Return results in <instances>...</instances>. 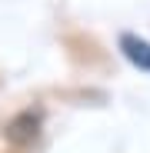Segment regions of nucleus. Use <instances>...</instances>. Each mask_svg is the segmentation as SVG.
<instances>
[{
  "label": "nucleus",
  "instance_id": "obj_2",
  "mask_svg": "<svg viewBox=\"0 0 150 153\" xmlns=\"http://www.w3.org/2000/svg\"><path fill=\"white\" fill-rule=\"evenodd\" d=\"M120 50H123V57H127L137 70L150 73V43H147V40H140V37H134V33H123V37H120Z\"/></svg>",
  "mask_w": 150,
  "mask_h": 153
},
{
  "label": "nucleus",
  "instance_id": "obj_1",
  "mask_svg": "<svg viewBox=\"0 0 150 153\" xmlns=\"http://www.w3.org/2000/svg\"><path fill=\"white\" fill-rule=\"evenodd\" d=\"M37 133H40V113H34V110H23V113H17V117L7 123V140H10L13 146L34 143Z\"/></svg>",
  "mask_w": 150,
  "mask_h": 153
}]
</instances>
